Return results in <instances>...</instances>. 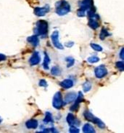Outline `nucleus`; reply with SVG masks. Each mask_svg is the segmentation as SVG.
Returning <instances> with one entry per match:
<instances>
[{"label":"nucleus","mask_w":124,"mask_h":133,"mask_svg":"<svg viewBox=\"0 0 124 133\" xmlns=\"http://www.w3.org/2000/svg\"><path fill=\"white\" fill-rule=\"evenodd\" d=\"M34 33L37 36H42V37H46L48 33V23L47 22L43 20H40L36 22V27L34 29Z\"/></svg>","instance_id":"f257e3e1"},{"label":"nucleus","mask_w":124,"mask_h":133,"mask_svg":"<svg viewBox=\"0 0 124 133\" xmlns=\"http://www.w3.org/2000/svg\"><path fill=\"white\" fill-rule=\"evenodd\" d=\"M55 8H56V13L60 16L67 15L71 11V5L67 2L64 0L57 2L55 5Z\"/></svg>","instance_id":"f03ea898"},{"label":"nucleus","mask_w":124,"mask_h":133,"mask_svg":"<svg viewBox=\"0 0 124 133\" xmlns=\"http://www.w3.org/2000/svg\"><path fill=\"white\" fill-rule=\"evenodd\" d=\"M84 117L86 120H88L90 122H92L97 124L99 128L103 129L105 127V124H104V122H102L99 119H98L97 117L94 116L89 111H85L84 113Z\"/></svg>","instance_id":"7ed1b4c3"},{"label":"nucleus","mask_w":124,"mask_h":133,"mask_svg":"<svg viewBox=\"0 0 124 133\" xmlns=\"http://www.w3.org/2000/svg\"><path fill=\"white\" fill-rule=\"evenodd\" d=\"M52 105H53L54 108H57V109H60L65 105V103H64V101L63 100L62 94H61L60 92H57L54 95Z\"/></svg>","instance_id":"20e7f679"},{"label":"nucleus","mask_w":124,"mask_h":133,"mask_svg":"<svg viewBox=\"0 0 124 133\" xmlns=\"http://www.w3.org/2000/svg\"><path fill=\"white\" fill-rule=\"evenodd\" d=\"M51 39H52L53 45L56 48L59 49V50H63V44L59 41V31H54L52 34V35H51Z\"/></svg>","instance_id":"39448f33"},{"label":"nucleus","mask_w":124,"mask_h":133,"mask_svg":"<svg viewBox=\"0 0 124 133\" xmlns=\"http://www.w3.org/2000/svg\"><path fill=\"white\" fill-rule=\"evenodd\" d=\"M94 74L97 78L98 79H102L103 77H105L107 74V70L106 67L104 65H99L98 67H97L94 70Z\"/></svg>","instance_id":"423d86ee"},{"label":"nucleus","mask_w":124,"mask_h":133,"mask_svg":"<svg viewBox=\"0 0 124 133\" xmlns=\"http://www.w3.org/2000/svg\"><path fill=\"white\" fill-rule=\"evenodd\" d=\"M84 101V95L82 94L81 92H79L78 95L76 96V98L75 99L74 104L70 108V111H76L79 108L80 103H81L82 101Z\"/></svg>","instance_id":"0eeeda50"},{"label":"nucleus","mask_w":124,"mask_h":133,"mask_svg":"<svg viewBox=\"0 0 124 133\" xmlns=\"http://www.w3.org/2000/svg\"><path fill=\"white\" fill-rule=\"evenodd\" d=\"M50 10V6L48 5L42 7H36L34 9V14L39 17H42V16H44L47 12H49Z\"/></svg>","instance_id":"6e6552de"},{"label":"nucleus","mask_w":124,"mask_h":133,"mask_svg":"<svg viewBox=\"0 0 124 133\" xmlns=\"http://www.w3.org/2000/svg\"><path fill=\"white\" fill-rule=\"evenodd\" d=\"M99 17L98 15L97 14L96 15H94V17H91L89 18V26L91 28V29H94V30H96L99 27V23L98 21H99Z\"/></svg>","instance_id":"1a4fd4ad"},{"label":"nucleus","mask_w":124,"mask_h":133,"mask_svg":"<svg viewBox=\"0 0 124 133\" xmlns=\"http://www.w3.org/2000/svg\"><path fill=\"white\" fill-rule=\"evenodd\" d=\"M67 122L68 123L69 125L71 126H78L80 125V121L78 120L74 116L73 114H72L71 113H69L67 116Z\"/></svg>","instance_id":"9d476101"},{"label":"nucleus","mask_w":124,"mask_h":133,"mask_svg":"<svg viewBox=\"0 0 124 133\" xmlns=\"http://www.w3.org/2000/svg\"><path fill=\"white\" fill-rule=\"evenodd\" d=\"M41 61V57L39 55V52H34L33 54L32 55L31 57L29 59V63L31 65H36L39 64Z\"/></svg>","instance_id":"9b49d317"},{"label":"nucleus","mask_w":124,"mask_h":133,"mask_svg":"<svg viewBox=\"0 0 124 133\" xmlns=\"http://www.w3.org/2000/svg\"><path fill=\"white\" fill-rule=\"evenodd\" d=\"M80 8L84 10H88L92 6V0H82L79 3Z\"/></svg>","instance_id":"f8f14e48"},{"label":"nucleus","mask_w":124,"mask_h":133,"mask_svg":"<svg viewBox=\"0 0 124 133\" xmlns=\"http://www.w3.org/2000/svg\"><path fill=\"white\" fill-rule=\"evenodd\" d=\"M74 83H73V81L72 79H65L63 81H62L60 83V85L63 89H70L73 86Z\"/></svg>","instance_id":"ddd939ff"},{"label":"nucleus","mask_w":124,"mask_h":133,"mask_svg":"<svg viewBox=\"0 0 124 133\" xmlns=\"http://www.w3.org/2000/svg\"><path fill=\"white\" fill-rule=\"evenodd\" d=\"M76 96H77V95L75 92H69V93H67L66 95H65V104L66 103H72L73 101H75V99L76 98Z\"/></svg>","instance_id":"4468645a"},{"label":"nucleus","mask_w":124,"mask_h":133,"mask_svg":"<svg viewBox=\"0 0 124 133\" xmlns=\"http://www.w3.org/2000/svg\"><path fill=\"white\" fill-rule=\"evenodd\" d=\"M39 125V122L36 119H30L25 123V126L28 129H36Z\"/></svg>","instance_id":"2eb2a0df"},{"label":"nucleus","mask_w":124,"mask_h":133,"mask_svg":"<svg viewBox=\"0 0 124 133\" xmlns=\"http://www.w3.org/2000/svg\"><path fill=\"white\" fill-rule=\"evenodd\" d=\"M27 41H28V42H29V43L32 44L33 46H34V47H36V46H38L39 44V37L36 34L33 35V36H29L27 38Z\"/></svg>","instance_id":"dca6fc26"},{"label":"nucleus","mask_w":124,"mask_h":133,"mask_svg":"<svg viewBox=\"0 0 124 133\" xmlns=\"http://www.w3.org/2000/svg\"><path fill=\"white\" fill-rule=\"evenodd\" d=\"M83 132L86 133H94L95 132V130L92 124H86L83 127Z\"/></svg>","instance_id":"f3484780"},{"label":"nucleus","mask_w":124,"mask_h":133,"mask_svg":"<svg viewBox=\"0 0 124 133\" xmlns=\"http://www.w3.org/2000/svg\"><path fill=\"white\" fill-rule=\"evenodd\" d=\"M50 58L49 55H47L46 52L44 53V62H43V67L45 70H48L50 68Z\"/></svg>","instance_id":"a211bd4d"},{"label":"nucleus","mask_w":124,"mask_h":133,"mask_svg":"<svg viewBox=\"0 0 124 133\" xmlns=\"http://www.w3.org/2000/svg\"><path fill=\"white\" fill-rule=\"evenodd\" d=\"M109 35H110V34L108 32V31L107 29L103 28L102 29V31H100V34H99V39L102 40H104L106 37L109 36Z\"/></svg>","instance_id":"6ab92c4d"},{"label":"nucleus","mask_w":124,"mask_h":133,"mask_svg":"<svg viewBox=\"0 0 124 133\" xmlns=\"http://www.w3.org/2000/svg\"><path fill=\"white\" fill-rule=\"evenodd\" d=\"M44 122L48 124L50 122H53V119H52V116L50 114V112H46L45 114V118L44 119Z\"/></svg>","instance_id":"aec40b11"},{"label":"nucleus","mask_w":124,"mask_h":133,"mask_svg":"<svg viewBox=\"0 0 124 133\" xmlns=\"http://www.w3.org/2000/svg\"><path fill=\"white\" fill-rule=\"evenodd\" d=\"M51 74L53 76H58L61 74V69L58 66H54L51 70Z\"/></svg>","instance_id":"412c9836"},{"label":"nucleus","mask_w":124,"mask_h":133,"mask_svg":"<svg viewBox=\"0 0 124 133\" xmlns=\"http://www.w3.org/2000/svg\"><path fill=\"white\" fill-rule=\"evenodd\" d=\"M92 89V84L90 82H86L84 84H83V90L85 92H89V90Z\"/></svg>","instance_id":"4be33fe9"},{"label":"nucleus","mask_w":124,"mask_h":133,"mask_svg":"<svg viewBox=\"0 0 124 133\" xmlns=\"http://www.w3.org/2000/svg\"><path fill=\"white\" fill-rule=\"evenodd\" d=\"M65 61L67 63V65L68 68H70V67H71V66H73V65H74L75 60L72 57H67V58H65Z\"/></svg>","instance_id":"5701e85b"},{"label":"nucleus","mask_w":124,"mask_h":133,"mask_svg":"<svg viewBox=\"0 0 124 133\" xmlns=\"http://www.w3.org/2000/svg\"><path fill=\"white\" fill-rule=\"evenodd\" d=\"M91 47L94 50L97 51V52H101L102 51V47H101L100 45L97 44H94V43H92L91 44Z\"/></svg>","instance_id":"b1692460"},{"label":"nucleus","mask_w":124,"mask_h":133,"mask_svg":"<svg viewBox=\"0 0 124 133\" xmlns=\"http://www.w3.org/2000/svg\"><path fill=\"white\" fill-rule=\"evenodd\" d=\"M99 58L97 56H92V57H89L88 58V62L90 63H95L99 62Z\"/></svg>","instance_id":"393cba45"},{"label":"nucleus","mask_w":124,"mask_h":133,"mask_svg":"<svg viewBox=\"0 0 124 133\" xmlns=\"http://www.w3.org/2000/svg\"><path fill=\"white\" fill-rule=\"evenodd\" d=\"M116 67H117L121 71H123L124 69L123 61H119L116 63Z\"/></svg>","instance_id":"a878e982"},{"label":"nucleus","mask_w":124,"mask_h":133,"mask_svg":"<svg viewBox=\"0 0 124 133\" xmlns=\"http://www.w3.org/2000/svg\"><path fill=\"white\" fill-rule=\"evenodd\" d=\"M77 15L78 17H84L86 15V11L79 8L78 10L77 11Z\"/></svg>","instance_id":"bb28decb"},{"label":"nucleus","mask_w":124,"mask_h":133,"mask_svg":"<svg viewBox=\"0 0 124 133\" xmlns=\"http://www.w3.org/2000/svg\"><path fill=\"white\" fill-rule=\"evenodd\" d=\"M69 131H70V132H74V133L79 132V130H78V128H77L75 126H71Z\"/></svg>","instance_id":"cd10ccee"},{"label":"nucleus","mask_w":124,"mask_h":133,"mask_svg":"<svg viewBox=\"0 0 124 133\" xmlns=\"http://www.w3.org/2000/svg\"><path fill=\"white\" fill-rule=\"evenodd\" d=\"M39 86L43 87H47V83H46V82L44 79H42L39 82Z\"/></svg>","instance_id":"c85d7f7f"},{"label":"nucleus","mask_w":124,"mask_h":133,"mask_svg":"<svg viewBox=\"0 0 124 133\" xmlns=\"http://www.w3.org/2000/svg\"><path fill=\"white\" fill-rule=\"evenodd\" d=\"M5 60H6V56L4 54L0 53V61H5Z\"/></svg>","instance_id":"c756f323"},{"label":"nucleus","mask_w":124,"mask_h":133,"mask_svg":"<svg viewBox=\"0 0 124 133\" xmlns=\"http://www.w3.org/2000/svg\"><path fill=\"white\" fill-rule=\"evenodd\" d=\"M120 57L122 60H123V48H122L121 50V53H120Z\"/></svg>","instance_id":"7c9ffc66"},{"label":"nucleus","mask_w":124,"mask_h":133,"mask_svg":"<svg viewBox=\"0 0 124 133\" xmlns=\"http://www.w3.org/2000/svg\"><path fill=\"white\" fill-rule=\"evenodd\" d=\"M65 45H66V47H71L73 45V42H70V43L65 44Z\"/></svg>","instance_id":"2f4dec72"},{"label":"nucleus","mask_w":124,"mask_h":133,"mask_svg":"<svg viewBox=\"0 0 124 133\" xmlns=\"http://www.w3.org/2000/svg\"><path fill=\"white\" fill-rule=\"evenodd\" d=\"M2 122V119H1V117H0V124Z\"/></svg>","instance_id":"473e14b6"}]
</instances>
